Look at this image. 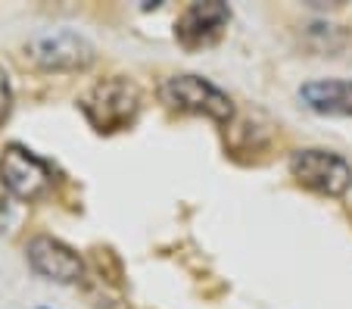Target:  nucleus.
Wrapping results in <instances>:
<instances>
[{
    "label": "nucleus",
    "mask_w": 352,
    "mask_h": 309,
    "mask_svg": "<svg viewBox=\"0 0 352 309\" xmlns=\"http://www.w3.org/2000/svg\"><path fill=\"white\" fill-rule=\"evenodd\" d=\"M10 222H13V203H10L7 191L0 188V235L10 228Z\"/></svg>",
    "instance_id": "9d476101"
},
{
    "label": "nucleus",
    "mask_w": 352,
    "mask_h": 309,
    "mask_svg": "<svg viewBox=\"0 0 352 309\" xmlns=\"http://www.w3.org/2000/svg\"><path fill=\"white\" fill-rule=\"evenodd\" d=\"M28 56L47 72H78L94 63V44L78 32H47L28 44Z\"/></svg>",
    "instance_id": "39448f33"
},
{
    "label": "nucleus",
    "mask_w": 352,
    "mask_h": 309,
    "mask_svg": "<svg viewBox=\"0 0 352 309\" xmlns=\"http://www.w3.org/2000/svg\"><path fill=\"white\" fill-rule=\"evenodd\" d=\"M28 266L38 272L41 278L56 284H78L85 278V259L75 253L69 244L56 241L50 235H38L28 241L25 247Z\"/></svg>",
    "instance_id": "0eeeda50"
},
{
    "label": "nucleus",
    "mask_w": 352,
    "mask_h": 309,
    "mask_svg": "<svg viewBox=\"0 0 352 309\" xmlns=\"http://www.w3.org/2000/svg\"><path fill=\"white\" fill-rule=\"evenodd\" d=\"M10 109H13V85H10V75L0 69V125L7 122Z\"/></svg>",
    "instance_id": "1a4fd4ad"
},
{
    "label": "nucleus",
    "mask_w": 352,
    "mask_h": 309,
    "mask_svg": "<svg viewBox=\"0 0 352 309\" xmlns=\"http://www.w3.org/2000/svg\"><path fill=\"white\" fill-rule=\"evenodd\" d=\"M160 100L175 113L187 116H206L215 122H231L234 119V103L231 97L212 85L209 78L199 75H172L160 85Z\"/></svg>",
    "instance_id": "f03ea898"
},
{
    "label": "nucleus",
    "mask_w": 352,
    "mask_h": 309,
    "mask_svg": "<svg viewBox=\"0 0 352 309\" xmlns=\"http://www.w3.org/2000/svg\"><path fill=\"white\" fill-rule=\"evenodd\" d=\"M228 22H231V10L221 0H199L190 3L175 22V38L184 50H203L219 44V38L225 34Z\"/></svg>",
    "instance_id": "423d86ee"
},
{
    "label": "nucleus",
    "mask_w": 352,
    "mask_h": 309,
    "mask_svg": "<svg viewBox=\"0 0 352 309\" xmlns=\"http://www.w3.org/2000/svg\"><path fill=\"white\" fill-rule=\"evenodd\" d=\"M81 113L100 135L125 131L140 113V87L125 75L103 78L81 97Z\"/></svg>",
    "instance_id": "f257e3e1"
},
{
    "label": "nucleus",
    "mask_w": 352,
    "mask_h": 309,
    "mask_svg": "<svg viewBox=\"0 0 352 309\" xmlns=\"http://www.w3.org/2000/svg\"><path fill=\"white\" fill-rule=\"evenodd\" d=\"M290 172L302 188L324 197H343L352 188V166L333 150H296L290 156Z\"/></svg>",
    "instance_id": "20e7f679"
},
{
    "label": "nucleus",
    "mask_w": 352,
    "mask_h": 309,
    "mask_svg": "<svg viewBox=\"0 0 352 309\" xmlns=\"http://www.w3.org/2000/svg\"><path fill=\"white\" fill-rule=\"evenodd\" d=\"M299 100L321 116H352V81L349 78H321L299 87Z\"/></svg>",
    "instance_id": "6e6552de"
},
{
    "label": "nucleus",
    "mask_w": 352,
    "mask_h": 309,
    "mask_svg": "<svg viewBox=\"0 0 352 309\" xmlns=\"http://www.w3.org/2000/svg\"><path fill=\"white\" fill-rule=\"evenodd\" d=\"M0 188L25 203L41 200L54 188V169L22 144H7L0 153Z\"/></svg>",
    "instance_id": "7ed1b4c3"
}]
</instances>
